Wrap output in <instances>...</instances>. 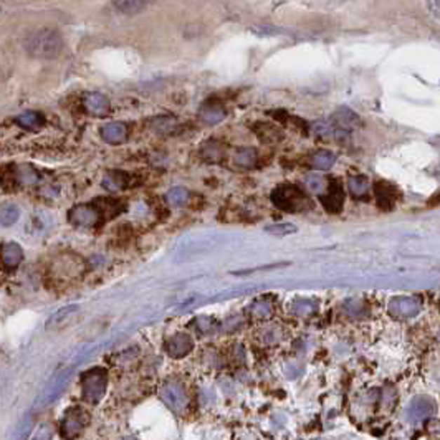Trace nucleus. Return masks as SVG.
<instances>
[{
	"label": "nucleus",
	"instance_id": "1",
	"mask_svg": "<svg viewBox=\"0 0 440 440\" xmlns=\"http://www.w3.org/2000/svg\"><path fill=\"white\" fill-rule=\"evenodd\" d=\"M25 48L32 57L55 58L62 53L63 39L57 30L41 29L32 34L25 41Z\"/></svg>",
	"mask_w": 440,
	"mask_h": 440
},
{
	"label": "nucleus",
	"instance_id": "2",
	"mask_svg": "<svg viewBox=\"0 0 440 440\" xmlns=\"http://www.w3.org/2000/svg\"><path fill=\"white\" fill-rule=\"evenodd\" d=\"M272 201L278 208H281L285 212H291V214L303 212L312 207V202H309L307 194L301 191L300 187H296V185L290 184L276 187L272 194Z\"/></svg>",
	"mask_w": 440,
	"mask_h": 440
},
{
	"label": "nucleus",
	"instance_id": "3",
	"mask_svg": "<svg viewBox=\"0 0 440 440\" xmlns=\"http://www.w3.org/2000/svg\"><path fill=\"white\" fill-rule=\"evenodd\" d=\"M109 202H95L78 206L69 211L68 220L76 227H95L103 222V212L108 208Z\"/></svg>",
	"mask_w": 440,
	"mask_h": 440
},
{
	"label": "nucleus",
	"instance_id": "4",
	"mask_svg": "<svg viewBox=\"0 0 440 440\" xmlns=\"http://www.w3.org/2000/svg\"><path fill=\"white\" fill-rule=\"evenodd\" d=\"M321 199L323 207L326 208L330 214H340L341 208H342V202H345V194H342V187L340 185V182H331L326 187L324 194L319 196Z\"/></svg>",
	"mask_w": 440,
	"mask_h": 440
},
{
	"label": "nucleus",
	"instance_id": "5",
	"mask_svg": "<svg viewBox=\"0 0 440 440\" xmlns=\"http://www.w3.org/2000/svg\"><path fill=\"white\" fill-rule=\"evenodd\" d=\"M333 123L336 124V128L345 129V131H351V129L361 126L359 116L346 108H341L338 113H335V116H333Z\"/></svg>",
	"mask_w": 440,
	"mask_h": 440
},
{
	"label": "nucleus",
	"instance_id": "6",
	"mask_svg": "<svg viewBox=\"0 0 440 440\" xmlns=\"http://www.w3.org/2000/svg\"><path fill=\"white\" fill-rule=\"evenodd\" d=\"M0 258L6 267L15 268L23 260V250L18 244H6L0 250Z\"/></svg>",
	"mask_w": 440,
	"mask_h": 440
},
{
	"label": "nucleus",
	"instance_id": "7",
	"mask_svg": "<svg viewBox=\"0 0 440 440\" xmlns=\"http://www.w3.org/2000/svg\"><path fill=\"white\" fill-rule=\"evenodd\" d=\"M83 105H85V109L88 113L95 116H103L109 108L108 100L103 95H100V93H90V95H86Z\"/></svg>",
	"mask_w": 440,
	"mask_h": 440
},
{
	"label": "nucleus",
	"instance_id": "8",
	"mask_svg": "<svg viewBox=\"0 0 440 440\" xmlns=\"http://www.w3.org/2000/svg\"><path fill=\"white\" fill-rule=\"evenodd\" d=\"M101 136L109 145H119L126 138V128H124V124L119 123L106 124V126L101 128Z\"/></svg>",
	"mask_w": 440,
	"mask_h": 440
},
{
	"label": "nucleus",
	"instance_id": "9",
	"mask_svg": "<svg viewBox=\"0 0 440 440\" xmlns=\"http://www.w3.org/2000/svg\"><path fill=\"white\" fill-rule=\"evenodd\" d=\"M15 123L18 124V126L23 128V129H36L39 126H41V123H44V116H41L40 113H36V111H29V113H23L18 116V118L15 119Z\"/></svg>",
	"mask_w": 440,
	"mask_h": 440
},
{
	"label": "nucleus",
	"instance_id": "10",
	"mask_svg": "<svg viewBox=\"0 0 440 440\" xmlns=\"http://www.w3.org/2000/svg\"><path fill=\"white\" fill-rule=\"evenodd\" d=\"M113 6L116 11L126 13V15H136V13L145 11L147 4L141 2V0H121V2H114Z\"/></svg>",
	"mask_w": 440,
	"mask_h": 440
},
{
	"label": "nucleus",
	"instance_id": "11",
	"mask_svg": "<svg viewBox=\"0 0 440 440\" xmlns=\"http://www.w3.org/2000/svg\"><path fill=\"white\" fill-rule=\"evenodd\" d=\"M20 217V208L17 206H6L0 211V224L4 227H11L15 224Z\"/></svg>",
	"mask_w": 440,
	"mask_h": 440
},
{
	"label": "nucleus",
	"instance_id": "12",
	"mask_svg": "<svg viewBox=\"0 0 440 440\" xmlns=\"http://www.w3.org/2000/svg\"><path fill=\"white\" fill-rule=\"evenodd\" d=\"M335 154H331V152L328 151H323V152H318L316 156L313 157V166L319 171H326L330 169L333 164H335Z\"/></svg>",
	"mask_w": 440,
	"mask_h": 440
},
{
	"label": "nucleus",
	"instance_id": "13",
	"mask_svg": "<svg viewBox=\"0 0 440 440\" xmlns=\"http://www.w3.org/2000/svg\"><path fill=\"white\" fill-rule=\"evenodd\" d=\"M265 232H268V234L272 235H291L296 232V227L291 225V224H272L265 227Z\"/></svg>",
	"mask_w": 440,
	"mask_h": 440
},
{
	"label": "nucleus",
	"instance_id": "14",
	"mask_svg": "<svg viewBox=\"0 0 440 440\" xmlns=\"http://www.w3.org/2000/svg\"><path fill=\"white\" fill-rule=\"evenodd\" d=\"M307 184H308V189L313 192H324L328 187V182L326 179L321 178V175H309V178L307 179Z\"/></svg>",
	"mask_w": 440,
	"mask_h": 440
},
{
	"label": "nucleus",
	"instance_id": "15",
	"mask_svg": "<svg viewBox=\"0 0 440 440\" xmlns=\"http://www.w3.org/2000/svg\"><path fill=\"white\" fill-rule=\"evenodd\" d=\"M349 185H351V192H353L354 196H361V194H364L366 191H368V180L363 178L351 179Z\"/></svg>",
	"mask_w": 440,
	"mask_h": 440
}]
</instances>
